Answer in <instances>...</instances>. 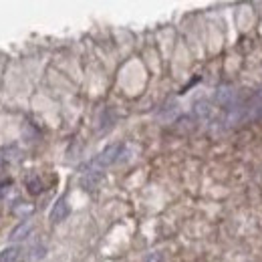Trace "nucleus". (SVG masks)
<instances>
[{
	"label": "nucleus",
	"mask_w": 262,
	"mask_h": 262,
	"mask_svg": "<svg viewBox=\"0 0 262 262\" xmlns=\"http://www.w3.org/2000/svg\"><path fill=\"white\" fill-rule=\"evenodd\" d=\"M121 153H123V143H111V145H107V147L89 163V167L101 171L103 167H109V165H113L115 161H119V155H121Z\"/></svg>",
	"instance_id": "nucleus-1"
},
{
	"label": "nucleus",
	"mask_w": 262,
	"mask_h": 262,
	"mask_svg": "<svg viewBox=\"0 0 262 262\" xmlns=\"http://www.w3.org/2000/svg\"><path fill=\"white\" fill-rule=\"evenodd\" d=\"M67 216H69V206H67V202L61 198V200L55 202V206H53V210H51V222H53V224H61L63 220H67Z\"/></svg>",
	"instance_id": "nucleus-2"
},
{
	"label": "nucleus",
	"mask_w": 262,
	"mask_h": 262,
	"mask_svg": "<svg viewBox=\"0 0 262 262\" xmlns=\"http://www.w3.org/2000/svg\"><path fill=\"white\" fill-rule=\"evenodd\" d=\"M30 232H32V222L22 220V222H20V224L10 232V240H12V242L24 240V238H28V236H30Z\"/></svg>",
	"instance_id": "nucleus-3"
},
{
	"label": "nucleus",
	"mask_w": 262,
	"mask_h": 262,
	"mask_svg": "<svg viewBox=\"0 0 262 262\" xmlns=\"http://www.w3.org/2000/svg\"><path fill=\"white\" fill-rule=\"evenodd\" d=\"M20 258V246H6L0 252V262H18Z\"/></svg>",
	"instance_id": "nucleus-4"
},
{
	"label": "nucleus",
	"mask_w": 262,
	"mask_h": 262,
	"mask_svg": "<svg viewBox=\"0 0 262 262\" xmlns=\"http://www.w3.org/2000/svg\"><path fill=\"white\" fill-rule=\"evenodd\" d=\"M101 178H103V176H101V171L91 169V171H87V176L83 178V182H81V184H83L87 190H91V188H95V186L101 182Z\"/></svg>",
	"instance_id": "nucleus-5"
},
{
	"label": "nucleus",
	"mask_w": 262,
	"mask_h": 262,
	"mask_svg": "<svg viewBox=\"0 0 262 262\" xmlns=\"http://www.w3.org/2000/svg\"><path fill=\"white\" fill-rule=\"evenodd\" d=\"M45 254H47L45 244H32V246H30L28 258H30V260H40V258H45Z\"/></svg>",
	"instance_id": "nucleus-6"
},
{
	"label": "nucleus",
	"mask_w": 262,
	"mask_h": 262,
	"mask_svg": "<svg viewBox=\"0 0 262 262\" xmlns=\"http://www.w3.org/2000/svg\"><path fill=\"white\" fill-rule=\"evenodd\" d=\"M194 111H196L198 117H208V115H210V105H208V101H198L196 107H194Z\"/></svg>",
	"instance_id": "nucleus-7"
},
{
	"label": "nucleus",
	"mask_w": 262,
	"mask_h": 262,
	"mask_svg": "<svg viewBox=\"0 0 262 262\" xmlns=\"http://www.w3.org/2000/svg\"><path fill=\"white\" fill-rule=\"evenodd\" d=\"M26 186H28V192H30V194H40V192H42V184H40L38 178H30V180L26 182Z\"/></svg>",
	"instance_id": "nucleus-8"
},
{
	"label": "nucleus",
	"mask_w": 262,
	"mask_h": 262,
	"mask_svg": "<svg viewBox=\"0 0 262 262\" xmlns=\"http://www.w3.org/2000/svg\"><path fill=\"white\" fill-rule=\"evenodd\" d=\"M163 258H161V254L159 252H151V254H147L145 258H143V262H161Z\"/></svg>",
	"instance_id": "nucleus-9"
}]
</instances>
